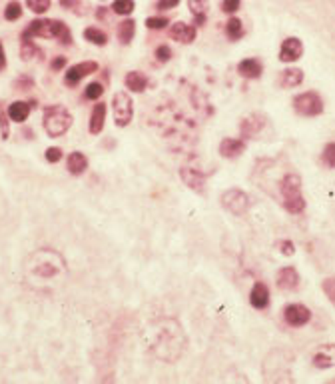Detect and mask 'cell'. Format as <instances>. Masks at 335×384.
<instances>
[{"instance_id":"17","label":"cell","mask_w":335,"mask_h":384,"mask_svg":"<svg viewBox=\"0 0 335 384\" xmlns=\"http://www.w3.org/2000/svg\"><path fill=\"white\" fill-rule=\"evenodd\" d=\"M246 140L244 138H224L220 142V154L224 158H238L240 154H244L246 150Z\"/></svg>"},{"instance_id":"3","label":"cell","mask_w":335,"mask_h":384,"mask_svg":"<svg viewBox=\"0 0 335 384\" xmlns=\"http://www.w3.org/2000/svg\"><path fill=\"white\" fill-rule=\"evenodd\" d=\"M281 204L290 214H301L305 211V198L301 192V178L297 174H286L279 184Z\"/></svg>"},{"instance_id":"34","label":"cell","mask_w":335,"mask_h":384,"mask_svg":"<svg viewBox=\"0 0 335 384\" xmlns=\"http://www.w3.org/2000/svg\"><path fill=\"white\" fill-rule=\"evenodd\" d=\"M102 94H104V86L100 85V83H92V85L86 86V90H84V96L88 100H98Z\"/></svg>"},{"instance_id":"39","label":"cell","mask_w":335,"mask_h":384,"mask_svg":"<svg viewBox=\"0 0 335 384\" xmlns=\"http://www.w3.org/2000/svg\"><path fill=\"white\" fill-rule=\"evenodd\" d=\"M240 4H242V0H222V10L226 14H233L240 8Z\"/></svg>"},{"instance_id":"4","label":"cell","mask_w":335,"mask_h":384,"mask_svg":"<svg viewBox=\"0 0 335 384\" xmlns=\"http://www.w3.org/2000/svg\"><path fill=\"white\" fill-rule=\"evenodd\" d=\"M44 128H46V134L48 136H62L68 132V128L72 127V114L60 105L56 107H48L44 110Z\"/></svg>"},{"instance_id":"27","label":"cell","mask_w":335,"mask_h":384,"mask_svg":"<svg viewBox=\"0 0 335 384\" xmlns=\"http://www.w3.org/2000/svg\"><path fill=\"white\" fill-rule=\"evenodd\" d=\"M52 39L62 44H72V32L62 21H52Z\"/></svg>"},{"instance_id":"46","label":"cell","mask_w":335,"mask_h":384,"mask_svg":"<svg viewBox=\"0 0 335 384\" xmlns=\"http://www.w3.org/2000/svg\"><path fill=\"white\" fill-rule=\"evenodd\" d=\"M96 12H98V19H100V21H104V19H106V12H108V10H106V8H102V6H100V8H98Z\"/></svg>"},{"instance_id":"22","label":"cell","mask_w":335,"mask_h":384,"mask_svg":"<svg viewBox=\"0 0 335 384\" xmlns=\"http://www.w3.org/2000/svg\"><path fill=\"white\" fill-rule=\"evenodd\" d=\"M124 83L128 86V90H132V92H144L148 88V78L142 72H138V70L128 72Z\"/></svg>"},{"instance_id":"14","label":"cell","mask_w":335,"mask_h":384,"mask_svg":"<svg viewBox=\"0 0 335 384\" xmlns=\"http://www.w3.org/2000/svg\"><path fill=\"white\" fill-rule=\"evenodd\" d=\"M275 284L281 288V290H295L299 286V273L295 270V266H284L277 270V277H275Z\"/></svg>"},{"instance_id":"13","label":"cell","mask_w":335,"mask_h":384,"mask_svg":"<svg viewBox=\"0 0 335 384\" xmlns=\"http://www.w3.org/2000/svg\"><path fill=\"white\" fill-rule=\"evenodd\" d=\"M180 178H182V182L192 189L194 192H198V194H206V176L202 174L200 171H196V169H182L180 171Z\"/></svg>"},{"instance_id":"37","label":"cell","mask_w":335,"mask_h":384,"mask_svg":"<svg viewBox=\"0 0 335 384\" xmlns=\"http://www.w3.org/2000/svg\"><path fill=\"white\" fill-rule=\"evenodd\" d=\"M170 58H172V50H170V46L162 44V46L156 48V61H158V63H168Z\"/></svg>"},{"instance_id":"36","label":"cell","mask_w":335,"mask_h":384,"mask_svg":"<svg viewBox=\"0 0 335 384\" xmlns=\"http://www.w3.org/2000/svg\"><path fill=\"white\" fill-rule=\"evenodd\" d=\"M146 26L148 28H152V30H162V28H166L168 26V19L166 17H152V19H148L146 21Z\"/></svg>"},{"instance_id":"33","label":"cell","mask_w":335,"mask_h":384,"mask_svg":"<svg viewBox=\"0 0 335 384\" xmlns=\"http://www.w3.org/2000/svg\"><path fill=\"white\" fill-rule=\"evenodd\" d=\"M22 17L21 2H8V6L4 8V19L6 21H19Z\"/></svg>"},{"instance_id":"40","label":"cell","mask_w":335,"mask_h":384,"mask_svg":"<svg viewBox=\"0 0 335 384\" xmlns=\"http://www.w3.org/2000/svg\"><path fill=\"white\" fill-rule=\"evenodd\" d=\"M8 114V112H6ZM6 114H4V110L0 108V130H2V138L6 140L8 138V134H10V127H8V118H6Z\"/></svg>"},{"instance_id":"15","label":"cell","mask_w":335,"mask_h":384,"mask_svg":"<svg viewBox=\"0 0 335 384\" xmlns=\"http://www.w3.org/2000/svg\"><path fill=\"white\" fill-rule=\"evenodd\" d=\"M170 39L182 44L194 43L196 41V28L192 24H186V22H176V24L170 26Z\"/></svg>"},{"instance_id":"16","label":"cell","mask_w":335,"mask_h":384,"mask_svg":"<svg viewBox=\"0 0 335 384\" xmlns=\"http://www.w3.org/2000/svg\"><path fill=\"white\" fill-rule=\"evenodd\" d=\"M238 72H240L242 78L255 81L264 74V64L259 63L257 58H244L242 63L238 64Z\"/></svg>"},{"instance_id":"29","label":"cell","mask_w":335,"mask_h":384,"mask_svg":"<svg viewBox=\"0 0 335 384\" xmlns=\"http://www.w3.org/2000/svg\"><path fill=\"white\" fill-rule=\"evenodd\" d=\"M226 36L230 39L231 43H235L244 36V24L238 17H231L230 21L226 22Z\"/></svg>"},{"instance_id":"10","label":"cell","mask_w":335,"mask_h":384,"mask_svg":"<svg viewBox=\"0 0 335 384\" xmlns=\"http://www.w3.org/2000/svg\"><path fill=\"white\" fill-rule=\"evenodd\" d=\"M96 70H98V64L94 63V61L74 64V66L66 72L64 83H66V86H76L82 81L84 76H88V74H92V72H96Z\"/></svg>"},{"instance_id":"5","label":"cell","mask_w":335,"mask_h":384,"mask_svg":"<svg viewBox=\"0 0 335 384\" xmlns=\"http://www.w3.org/2000/svg\"><path fill=\"white\" fill-rule=\"evenodd\" d=\"M323 98L319 92L315 90H305L301 94H297L293 98V110L299 114V116H308V118H314V116H319L323 112Z\"/></svg>"},{"instance_id":"19","label":"cell","mask_w":335,"mask_h":384,"mask_svg":"<svg viewBox=\"0 0 335 384\" xmlns=\"http://www.w3.org/2000/svg\"><path fill=\"white\" fill-rule=\"evenodd\" d=\"M315 368L319 370H325V368H332L335 366V346H323V348H317V352L312 359Z\"/></svg>"},{"instance_id":"25","label":"cell","mask_w":335,"mask_h":384,"mask_svg":"<svg viewBox=\"0 0 335 384\" xmlns=\"http://www.w3.org/2000/svg\"><path fill=\"white\" fill-rule=\"evenodd\" d=\"M8 116L14 120V122H24L28 116H30V105L24 103V100H16L8 107Z\"/></svg>"},{"instance_id":"23","label":"cell","mask_w":335,"mask_h":384,"mask_svg":"<svg viewBox=\"0 0 335 384\" xmlns=\"http://www.w3.org/2000/svg\"><path fill=\"white\" fill-rule=\"evenodd\" d=\"M88 169V158L84 156L82 152H72L68 156V172L74 176H80Z\"/></svg>"},{"instance_id":"2","label":"cell","mask_w":335,"mask_h":384,"mask_svg":"<svg viewBox=\"0 0 335 384\" xmlns=\"http://www.w3.org/2000/svg\"><path fill=\"white\" fill-rule=\"evenodd\" d=\"M26 273L38 280H54L66 273V264L58 253L42 248L38 253L30 255L28 262H26Z\"/></svg>"},{"instance_id":"6","label":"cell","mask_w":335,"mask_h":384,"mask_svg":"<svg viewBox=\"0 0 335 384\" xmlns=\"http://www.w3.org/2000/svg\"><path fill=\"white\" fill-rule=\"evenodd\" d=\"M112 107H114V122H116V127H128L132 122V116H134L132 96H128V92H116L114 100H112Z\"/></svg>"},{"instance_id":"26","label":"cell","mask_w":335,"mask_h":384,"mask_svg":"<svg viewBox=\"0 0 335 384\" xmlns=\"http://www.w3.org/2000/svg\"><path fill=\"white\" fill-rule=\"evenodd\" d=\"M188 8L189 12L196 17L198 24H204L206 22V12H208L209 8L208 0H188Z\"/></svg>"},{"instance_id":"43","label":"cell","mask_w":335,"mask_h":384,"mask_svg":"<svg viewBox=\"0 0 335 384\" xmlns=\"http://www.w3.org/2000/svg\"><path fill=\"white\" fill-rule=\"evenodd\" d=\"M178 2H180V0H158V2H156V8H158V10H170V8L178 6Z\"/></svg>"},{"instance_id":"11","label":"cell","mask_w":335,"mask_h":384,"mask_svg":"<svg viewBox=\"0 0 335 384\" xmlns=\"http://www.w3.org/2000/svg\"><path fill=\"white\" fill-rule=\"evenodd\" d=\"M301 54H303V43L295 36L286 39L279 46V61L281 63H295L301 58Z\"/></svg>"},{"instance_id":"44","label":"cell","mask_w":335,"mask_h":384,"mask_svg":"<svg viewBox=\"0 0 335 384\" xmlns=\"http://www.w3.org/2000/svg\"><path fill=\"white\" fill-rule=\"evenodd\" d=\"M64 64H66V58H64V56H58V58H54V61H52L50 68H52V70H62Z\"/></svg>"},{"instance_id":"41","label":"cell","mask_w":335,"mask_h":384,"mask_svg":"<svg viewBox=\"0 0 335 384\" xmlns=\"http://www.w3.org/2000/svg\"><path fill=\"white\" fill-rule=\"evenodd\" d=\"M279 253L284 256L295 255V246H293L292 240H281V242H279Z\"/></svg>"},{"instance_id":"28","label":"cell","mask_w":335,"mask_h":384,"mask_svg":"<svg viewBox=\"0 0 335 384\" xmlns=\"http://www.w3.org/2000/svg\"><path fill=\"white\" fill-rule=\"evenodd\" d=\"M134 34H136V22L132 19H126L124 22H120V26H118V41L120 43L130 44L132 39H134Z\"/></svg>"},{"instance_id":"24","label":"cell","mask_w":335,"mask_h":384,"mask_svg":"<svg viewBox=\"0 0 335 384\" xmlns=\"http://www.w3.org/2000/svg\"><path fill=\"white\" fill-rule=\"evenodd\" d=\"M38 54H41V52H38L36 44H34V41H32V36H28L26 32H22V36H21V58L22 61H32V58H34V56H38Z\"/></svg>"},{"instance_id":"1","label":"cell","mask_w":335,"mask_h":384,"mask_svg":"<svg viewBox=\"0 0 335 384\" xmlns=\"http://www.w3.org/2000/svg\"><path fill=\"white\" fill-rule=\"evenodd\" d=\"M144 342L158 361L178 363L186 350V332L176 319H156L146 326Z\"/></svg>"},{"instance_id":"8","label":"cell","mask_w":335,"mask_h":384,"mask_svg":"<svg viewBox=\"0 0 335 384\" xmlns=\"http://www.w3.org/2000/svg\"><path fill=\"white\" fill-rule=\"evenodd\" d=\"M268 128V118L259 112H253L250 116H246L242 122H240V132H242V138L244 140H255V138H262L264 132Z\"/></svg>"},{"instance_id":"35","label":"cell","mask_w":335,"mask_h":384,"mask_svg":"<svg viewBox=\"0 0 335 384\" xmlns=\"http://www.w3.org/2000/svg\"><path fill=\"white\" fill-rule=\"evenodd\" d=\"M26 4L34 14H44L50 8V0H26Z\"/></svg>"},{"instance_id":"12","label":"cell","mask_w":335,"mask_h":384,"mask_svg":"<svg viewBox=\"0 0 335 384\" xmlns=\"http://www.w3.org/2000/svg\"><path fill=\"white\" fill-rule=\"evenodd\" d=\"M272 302V295H270V288L266 282H255L251 286L250 292V304L255 310H266Z\"/></svg>"},{"instance_id":"31","label":"cell","mask_w":335,"mask_h":384,"mask_svg":"<svg viewBox=\"0 0 335 384\" xmlns=\"http://www.w3.org/2000/svg\"><path fill=\"white\" fill-rule=\"evenodd\" d=\"M321 164L327 169H335V140L327 142L321 150Z\"/></svg>"},{"instance_id":"32","label":"cell","mask_w":335,"mask_h":384,"mask_svg":"<svg viewBox=\"0 0 335 384\" xmlns=\"http://www.w3.org/2000/svg\"><path fill=\"white\" fill-rule=\"evenodd\" d=\"M134 0H114V4H112V10L116 12V14H122V17H128V14H132L134 12Z\"/></svg>"},{"instance_id":"45","label":"cell","mask_w":335,"mask_h":384,"mask_svg":"<svg viewBox=\"0 0 335 384\" xmlns=\"http://www.w3.org/2000/svg\"><path fill=\"white\" fill-rule=\"evenodd\" d=\"M4 64H6V56H4V48H2V44H0V70L4 68Z\"/></svg>"},{"instance_id":"9","label":"cell","mask_w":335,"mask_h":384,"mask_svg":"<svg viewBox=\"0 0 335 384\" xmlns=\"http://www.w3.org/2000/svg\"><path fill=\"white\" fill-rule=\"evenodd\" d=\"M284 320L292 328H301V326H305L312 320V310L305 304L292 302V304H288L284 308Z\"/></svg>"},{"instance_id":"21","label":"cell","mask_w":335,"mask_h":384,"mask_svg":"<svg viewBox=\"0 0 335 384\" xmlns=\"http://www.w3.org/2000/svg\"><path fill=\"white\" fill-rule=\"evenodd\" d=\"M106 125V105L98 103L92 108V116H90V132L92 134H100Z\"/></svg>"},{"instance_id":"30","label":"cell","mask_w":335,"mask_h":384,"mask_svg":"<svg viewBox=\"0 0 335 384\" xmlns=\"http://www.w3.org/2000/svg\"><path fill=\"white\" fill-rule=\"evenodd\" d=\"M84 39H86L88 43L98 44V46H104V44L108 43V34H106L104 30L96 28V26L86 28V30H84Z\"/></svg>"},{"instance_id":"7","label":"cell","mask_w":335,"mask_h":384,"mask_svg":"<svg viewBox=\"0 0 335 384\" xmlns=\"http://www.w3.org/2000/svg\"><path fill=\"white\" fill-rule=\"evenodd\" d=\"M222 206L231 214H246L248 213V209H250V196L246 194V192L242 191V189H230V191H226L222 194Z\"/></svg>"},{"instance_id":"42","label":"cell","mask_w":335,"mask_h":384,"mask_svg":"<svg viewBox=\"0 0 335 384\" xmlns=\"http://www.w3.org/2000/svg\"><path fill=\"white\" fill-rule=\"evenodd\" d=\"M62 158V150L56 149V147H52V149L46 150V160L48 162H58Z\"/></svg>"},{"instance_id":"18","label":"cell","mask_w":335,"mask_h":384,"mask_svg":"<svg viewBox=\"0 0 335 384\" xmlns=\"http://www.w3.org/2000/svg\"><path fill=\"white\" fill-rule=\"evenodd\" d=\"M28 36L32 39H52V21L48 19H36L28 24V28L24 30Z\"/></svg>"},{"instance_id":"20","label":"cell","mask_w":335,"mask_h":384,"mask_svg":"<svg viewBox=\"0 0 335 384\" xmlns=\"http://www.w3.org/2000/svg\"><path fill=\"white\" fill-rule=\"evenodd\" d=\"M277 81H279L281 88H295L303 83V70L301 68H286L279 72Z\"/></svg>"},{"instance_id":"38","label":"cell","mask_w":335,"mask_h":384,"mask_svg":"<svg viewBox=\"0 0 335 384\" xmlns=\"http://www.w3.org/2000/svg\"><path fill=\"white\" fill-rule=\"evenodd\" d=\"M323 292H325V297L335 304V278L323 280Z\"/></svg>"}]
</instances>
